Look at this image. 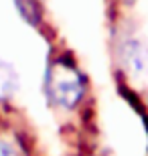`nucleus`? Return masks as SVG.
<instances>
[{"mask_svg":"<svg viewBox=\"0 0 148 156\" xmlns=\"http://www.w3.org/2000/svg\"><path fill=\"white\" fill-rule=\"evenodd\" d=\"M14 6H16L18 14L24 18L27 24L39 27L43 23V6H41V0H14Z\"/></svg>","mask_w":148,"mask_h":156,"instance_id":"obj_3","label":"nucleus"},{"mask_svg":"<svg viewBox=\"0 0 148 156\" xmlns=\"http://www.w3.org/2000/svg\"><path fill=\"white\" fill-rule=\"evenodd\" d=\"M18 89V75L16 69L10 63L0 61V101L10 99Z\"/></svg>","mask_w":148,"mask_h":156,"instance_id":"obj_2","label":"nucleus"},{"mask_svg":"<svg viewBox=\"0 0 148 156\" xmlns=\"http://www.w3.org/2000/svg\"><path fill=\"white\" fill-rule=\"evenodd\" d=\"M0 156H23V152L18 150L12 142L0 138Z\"/></svg>","mask_w":148,"mask_h":156,"instance_id":"obj_6","label":"nucleus"},{"mask_svg":"<svg viewBox=\"0 0 148 156\" xmlns=\"http://www.w3.org/2000/svg\"><path fill=\"white\" fill-rule=\"evenodd\" d=\"M45 95L53 105L61 110H73L85 95L87 81L75 59L67 53L53 55L45 69Z\"/></svg>","mask_w":148,"mask_h":156,"instance_id":"obj_1","label":"nucleus"},{"mask_svg":"<svg viewBox=\"0 0 148 156\" xmlns=\"http://www.w3.org/2000/svg\"><path fill=\"white\" fill-rule=\"evenodd\" d=\"M142 55H144V49H142V45H138V43H132V45L126 49V61H128L136 71H140L142 65L146 63V57H142Z\"/></svg>","mask_w":148,"mask_h":156,"instance_id":"obj_4","label":"nucleus"},{"mask_svg":"<svg viewBox=\"0 0 148 156\" xmlns=\"http://www.w3.org/2000/svg\"><path fill=\"white\" fill-rule=\"evenodd\" d=\"M120 91H122V95L126 98V101L134 108V110L138 112V116L142 118V124H144V128H146V132H148V112H146V108H144L142 104H140V99L134 95V93H130V91H126L124 87H120Z\"/></svg>","mask_w":148,"mask_h":156,"instance_id":"obj_5","label":"nucleus"}]
</instances>
